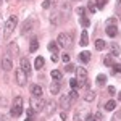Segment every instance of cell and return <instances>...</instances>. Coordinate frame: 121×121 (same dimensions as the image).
<instances>
[{"mask_svg": "<svg viewBox=\"0 0 121 121\" xmlns=\"http://www.w3.org/2000/svg\"><path fill=\"white\" fill-rule=\"evenodd\" d=\"M21 113H23V99H21V97H16L15 102H13L11 110H10V115H11L13 118H18Z\"/></svg>", "mask_w": 121, "mask_h": 121, "instance_id": "cell-1", "label": "cell"}, {"mask_svg": "<svg viewBox=\"0 0 121 121\" xmlns=\"http://www.w3.org/2000/svg\"><path fill=\"white\" fill-rule=\"evenodd\" d=\"M76 79L79 82V87H87V71H86V68L79 66L76 69Z\"/></svg>", "mask_w": 121, "mask_h": 121, "instance_id": "cell-2", "label": "cell"}, {"mask_svg": "<svg viewBox=\"0 0 121 121\" xmlns=\"http://www.w3.org/2000/svg\"><path fill=\"white\" fill-rule=\"evenodd\" d=\"M16 24H18V18L16 16H10L7 21H5V28H3V34L5 36H10L13 31H15V28H16Z\"/></svg>", "mask_w": 121, "mask_h": 121, "instance_id": "cell-3", "label": "cell"}, {"mask_svg": "<svg viewBox=\"0 0 121 121\" xmlns=\"http://www.w3.org/2000/svg\"><path fill=\"white\" fill-rule=\"evenodd\" d=\"M56 44H60L61 47H69L71 44H73V36H71L69 32H61V34L58 36Z\"/></svg>", "mask_w": 121, "mask_h": 121, "instance_id": "cell-4", "label": "cell"}, {"mask_svg": "<svg viewBox=\"0 0 121 121\" xmlns=\"http://www.w3.org/2000/svg\"><path fill=\"white\" fill-rule=\"evenodd\" d=\"M47 103L40 99V97H34L32 100H31V108L34 110V112H39V110H42V108H45Z\"/></svg>", "mask_w": 121, "mask_h": 121, "instance_id": "cell-5", "label": "cell"}, {"mask_svg": "<svg viewBox=\"0 0 121 121\" xmlns=\"http://www.w3.org/2000/svg\"><path fill=\"white\" fill-rule=\"evenodd\" d=\"M15 76H16V82H18L19 86H24V84L28 82V74H26L21 68H19V69H16Z\"/></svg>", "mask_w": 121, "mask_h": 121, "instance_id": "cell-6", "label": "cell"}, {"mask_svg": "<svg viewBox=\"0 0 121 121\" xmlns=\"http://www.w3.org/2000/svg\"><path fill=\"white\" fill-rule=\"evenodd\" d=\"M2 68H3L5 71H10V69H13V63H11L10 56H3V60H2Z\"/></svg>", "mask_w": 121, "mask_h": 121, "instance_id": "cell-7", "label": "cell"}, {"mask_svg": "<svg viewBox=\"0 0 121 121\" xmlns=\"http://www.w3.org/2000/svg\"><path fill=\"white\" fill-rule=\"evenodd\" d=\"M21 69L29 76V73H31V63H29L28 58H21Z\"/></svg>", "mask_w": 121, "mask_h": 121, "instance_id": "cell-8", "label": "cell"}, {"mask_svg": "<svg viewBox=\"0 0 121 121\" xmlns=\"http://www.w3.org/2000/svg\"><path fill=\"white\" fill-rule=\"evenodd\" d=\"M31 94L34 95V97H42V87L39 86V84H34V86H31Z\"/></svg>", "mask_w": 121, "mask_h": 121, "instance_id": "cell-9", "label": "cell"}, {"mask_svg": "<svg viewBox=\"0 0 121 121\" xmlns=\"http://www.w3.org/2000/svg\"><path fill=\"white\" fill-rule=\"evenodd\" d=\"M71 100H73V99H71V95H69V94H68V95H63V97H61V107H63V108H68V107H69V105H71Z\"/></svg>", "mask_w": 121, "mask_h": 121, "instance_id": "cell-10", "label": "cell"}, {"mask_svg": "<svg viewBox=\"0 0 121 121\" xmlns=\"http://www.w3.org/2000/svg\"><path fill=\"white\" fill-rule=\"evenodd\" d=\"M110 52H112L113 56H118V55H120V52H121L120 45H118V44H115V42H112V44H110Z\"/></svg>", "mask_w": 121, "mask_h": 121, "instance_id": "cell-11", "label": "cell"}, {"mask_svg": "<svg viewBox=\"0 0 121 121\" xmlns=\"http://www.w3.org/2000/svg\"><path fill=\"white\" fill-rule=\"evenodd\" d=\"M87 44H89V36H87V31H82V32H81V42H79V45L86 47Z\"/></svg>", "mask_w": 121, "mask_h": 121, "instance_id": "cell-12", "label": "cell"}, {"mask_svg": "<svg viewBox=\"0 0 121 121\" xmlns=\"http://www.w3.org/2000/svg\"><path fill=\"white\" fill-rule=\"evenodd\" d=\"M107 34H108L110 37H116V34H118V28H116V26H107Z\"/></svg>", "mask_w": 121, "mask_h": 121, "instance_id": "cell-13", "label": "cell"}, {"mask_svg": "<svg viewBox=\"0 0 121 121\" xmlns=\"http://www.w3.org/2000/svg\"><path fill=\"white\" fill-rule=\"evenodd\" d=\"M79 60H81L82 63H89V61H91V53H89V52H81V53H79Z\"/></svg>", "mask_w": 121, "mask_h": 121, "instance_id": "cell-14", "label": "cell"}, {"mask_svg": "<svg viewBox=\"0 0 121 121\" xmlns=\"http://www.w3.org/2000/svg\"><path fill=\"white\" fill-rule=\"evenodd\" d=\"M94 99H95V92L94 91H87V92L84 94V100L86 102H92Z\"/></svg>", "mask_w": 121, "mask_h": 121, "instance_id": "cell-15", "label": "cell"}, {"mask_svg": "<svg viewBox=\"0 0 121 121\" xmlns=\"http://www.w3.org/2000/svg\"><path fill=\"white\" fill-rule=\"evenodd\" d=\"M115 108H116V102L115 100H108V102L105 103V110L107 112H113Z\"/></svg>", "mask_w": 121, "mask_h": 121, "instance_id": "cell-16", "label": "cell"}, {"mask_svg": "<svg viewBox=\"0 0 121 121\" xmlns=\"http://www.w3.org/2000/svg\"><path fill=\"white\" fill-rule=\"evenodd\" d=\"M105 45H107V42H105V40H102V39L95 40V48H97L99 52H102L103 48H105Z\"/></svg>", "mask_w": 121, "mask_h": 121, "instance_id": "cell-17", "label": "cell"}, {"mask_svg": "<svg viewBox=\"0 0 121 121\" xmlns=\"http://www.w3.org/2000/svg\"><path fill=\"white\" fill-rule=\"evenodd\" d=\"M44 65H45V60H44L42 56H37V58H36V63H34L36 69H40V68H42Z\"/></svg>", "mask_w": 121, "mask_h": 121, "instance_id": "cell-18", "label": "cell"}, {"mask_svg": "<svg viewBox=\"0 0 121 121\" xmlns=\"http://www.w3.org/2000/svg\"><path fill=\"white\" fill-rule=\"evenodd\" d=\"M50 74H52V79H53V81H56V82L61 79V73H60L58 69H52V73H50Z\"/></svg>", "mask_w": 121, "mask_h": 121, "instance_id": "cell-19", "label": "cell"}, {"mask_svg": "<svg viewBox=\"0 0 121 121\" xmlns=\"http://www.w3.org/2000/svg\"><path fill=\"white\" fill-rule=\"evenodd\" d=\"M47 48H48L52 53H58V45H56V42H53V40H52V42L47 45Z\"/></svg>", "mask_w": 121, "mask_h": 121, "instance_id": "cell-20", "label": "cell"}, {"mask_svg": "<svg viewBox=\"0 0 121 121\" xmlns=\"http://www.w3.org/2000/svg\"><path fill=\"white\" fill-rule=\"evenodd\" d=\"M50 92H52V95H56V94L60 92V84L53 82L52 86H50Z\"/></svg>", "mask_w": 121, "mask_h": 121, "instance_id": "cell-21", "label": "cell"}, {"mask_svg": "<svg viewBox=\"0 0 121 121\" xmlns=\"http://www.w3.org/2000/svg\"><path fill=\"white\" fill-rule=\"evenodd\" d=\"M103 63H105V66H113L115 63H113V55H108L103 58Z\"/></svg>", "mask_w": 121, "mask_h": 121, "instance_id": "cell-22", "label": "cell"}, {"mask_svg": "<svg viewBox=\"0 0 121 121\" xmlns=\"http://www.w3.org/2000/svg\"><path fill=\"white\" fill-rule=\"evenodd\" d=\"M45 108H47V110H45V113H47V115H50L52 112H55V103L48 102V103L45 105Z\"/></svg>", "mask_w": 121, "mask_h": 121, "instance_id": "cell-23", "label": "cell"}, {"mask_svg": "<svg viewBox=\"0 0 121 121\" xmlns=\"http://www.w3.org/2000/svg\"><path fill=\"white\" fill-rule=\"evenodd\" d=\"M37 48H39V42L36 40V39H34V40L31 42V47H29V52H32V53H34V52H36Z\"/></svg>", "mask_w": 121, "mask_h": 121, "instance_id": "cell-24", "label": "cell"}, {"mask_svg": "<svg viewBox=\"0 0 121 121\" xmlns=\"http://www.w3.org/2000/svg\"><path fill=\"white\" fill-rule=\"evenodd\" d=\"M105 82H107V76H105V74H99V76H97V84L102 86V84H105Z\"/></svg>", "mask_w": 121, "mask_h": 121, "instance_id": "cell-25", "label": "cell"}, {"mask_svg": "<svg viewBox=\"0 0 121 121\" xmlns=\"http://www.w3.org/2000/svg\"><path fill=\"white\" fill-rule=\"evenodd\" d=\"M10 52H11V53H15V55H16V53H18V45H16V44H15V42H11V44H10Z\"/></svg>", "mask_w": 121, "mask_h": 121, "instance_id": "cell-26", "label": "cell"}, {"mask_svg": "<svg viewBox=\"0 0 121 121\" xmlns=\"http://www.w3.org/2000/svg\"><path fill=\"white\" fill-rule=\"evenodd\" d=\"M69 86H71V89H78L79 87V82H78V79H69Z\"/></svg>", "mask_w": 121, "mask_h": 121, "instance_id": "cell-27", "label": "cell"}, {"mask_svg": "<svg viewBox=\"0 0 121 121\" xmlns=\"http://www.w3.org/2000/svg\"><path fill=\"white\" fill-rule=\"evenodd\" d=\"M81 24H82L84 28H89V26H91V19H87L84 16V18H81Z\"/></svg>", "mask_w": 121, "mask_h": 121, "instance_id": "cell-28", "label": "cell"}, {"mask_svg": "<svg viewBox=\"0 0 121 121\" xmlns=\"http://www.w3.org/2000/svg\"><path fill=\"white\" fill-rule=\"evenodd\" d=\"M112 68H113V73H115V74H116V73H121V63H115Z\"/></svg>", "mask_w": 121, "mask_h": 121, "instance_id": "cell-29", "label": "cell"}, {"mask_svg": "<svg viewBox=\"0 0 121 121\" xmlns=\"http://www.w3.org/2000/svg\"><path fill=\"white\" fill-rule=\"evenodd\" d=\"M107 2H108V0H97L95 5H97V8H103V7L107 5Z\"/></svg>", "mask_w": 121, "mask_h": 121, "instance_id": "cell-30", "label": "cell"}, {"mask_svg": "<svg viewBox=\"0 0 121 121\" xmlns=\"http://www.w3.org/2000/svg\"><path fill=\"white\" fill-rule=\"evenodd\" d=\"M31 24H32V23H31V21H26V23H24V26H23V34H24V32H28L29 29H31Z\"/></svg>", "mask_w": 121, "mask_h": 121, "instance_id": "cell-31", "label": "cell"}, {"mask_svg": "<svg viewBox=\"0 0 121 121\" xmlns=\"http://www.w3.org/2000/svg\"><path fill=\"white\" fill-rule=\"evenodd\" d=\"M76 13L81 16V18H84V15H86V8H82V7H79V8L76 10Z\"/></svg>", "mask_w": 121, "mask_h": 121, "instance_id": "cell-32", "label": "cell"}, {"mask_svg": "<svg viewBox=\"0 0 121 121\" xmlns=\"http://www.w3.org/2000/svg\"><path fill=\"white\" fill-rule=\"evenodd\" d=\"M94 5H95V3H92V2H91V3H89V7H87V10H89L92 15L95 13V11H97V7H94Z\"/></svg>", "mask_w": 121, "mask_h": 121, "instance_id": "cell-33", "label": "cell"}, {"mask_svg": "<svg viewBox=\"0 0 121 121\" xmlns=\"http://www.w3.org/2000/svg\"><path fill=\"white\" fill-rule=\"evenodd\" d=\"M69 58H71V56L68 55V53H63V55H61V60L65 61V65H68V63H69Z\"/></svg>", "mask_w": 121, "mask_h": 121, "instance_id": "cell-34", "label": "cell"}, {"mask_svg": "<svg viewBox=\"0 0 121 121\" xmlns=\"http://www.w3.org/2000/svg\"><path fill=\"white\" fill-rule=\"evenodd\" d=\"M74 69H76V68L71 65V63H68V65H66V71H68V73H73Z\"/></svg>", "mask_w": 121, "mask_h": 121, "instance_id": "cell-35", "label": "cell"}, {"mask_svg": "<svg viewBox=\"0 0 121 121\" xmlns=\"http://www.w3.org/2000/svg\"><path fill=\"white\" fill-rule=\"evenodd\" d=\"M50 5H52V3H50V2H48V0H45V2H42V8H44V10L50 8Z\"/></svg>", "mask_w": 121, "mask_h": 121, "instance_id": "cell-36", "label": "cell"}, {"mask_svg": "<svg viewBox=\"0 0 121 121\" xmlns=\"http://www.w3.org/2000/svg\"><path fill=\"white\" fill-rule=\"evenodd\" d=\"M69 95H71V99H73V100H74L76 97H78V92H76V89H73V91H71V92H69Z\"/></svg>", "mask_w": 121, "mask_h": 121, "instance_id": "cell-37", "label": "cell"}, {"mask_svg": "<svg viewBox=\"0 0 121 121\" xmlns=\"http://www.w3.org/2000/svg\"><path fill=\"white\" fill-rule=\"evenodd\" d=\"M113 121H121V112L118 113V115H115V116H113Z\"/></svg>", "mask_w": 121, "mask_h": 121, "instance_id": "cell-38", "label": "cell"}, {"mask_svg": "<svg viewBox=\"0 0 121 121\" xmlns=\"http://www.w3.org/2000/svg\"><path fill=\"white\" fill-rule=\"evenodd\" d=\"M50 58H52V61H53V63H55V61H58V55H56V53H53Z\"/></svg>", "mask_w": 121, "mask_h": 121, "instance_id": "cell-39", "label": "cell"}, {"mask_svg": "<svg viewBox=\"0 0 121 121\" xmlns=\"http://www.w3.org/2000/svg\"><path fill=\"white\" fill-rule=\"evenodd\" d=\"M32 115H34V110H32V108H28V116L32 118Z\"/></svg>", "mask_w": 121, "mask_h": 121, "instance_id": "cell-40", "label": "cell"}, {"mask_svg": "<svg viewBox=\"0 0 121 121\" xmlns=\"http://www.w3.org/2000/svg\"><path fill=\"white\" fill-rule=\"evenodd\" d=\"M108 92H110V94H115V92H116V89H115L113 86H110V87H108Z\"/></svg>", "mask_w": 121, "mask_h": 121, "instance_id": "cell-41", "label": "cell"}, {"mask_svg": "<svg viewBox=\"0 0 121 121\" xmlns=\"http://www.w3.org/2000/svg\"><path fill=\"white\" fill-rule=\"evenodd\" d=\"M60 118H61V120H66V113L63 112V113H61V115H60Z\"/></svg>", "mask_w": 121, "mask_h": 121, "instance_id": "cell-42", "label": "cell"}, {"mask_svg": "<svg viewBox=\"0 0 121 121\" xmlns=\"http://www.w3.org/2000/svg\"><path fill=\"white\" fill-rule=\"evenodd\" d=\"M48 2H50L52 5H55V3H56V2H58V0H48Z\"/></svg>", "mask_w": 121, "mask_h": 121, "instance_id": "cell-43", "label": "cell"}, {"mask_svg": "<svg viewBox=\"0 0 121 121\" xmlns=\"http://www.w3.org/2000/svg\"><path fill=\"white\" fill-rule=\"evenodd\" d=\"M118 100H121V92H120V94H118Z\"/></svg>", "mask_w": 121, "mask_h": 121, "instance_id": "cell-44", "label": "cell"}, {"mask_svg": "<svg viewBox=\"0 0 121 121\" xmlns=\"http://www.w3.org/2000/svg\"><path fill=\"white\" fill-rule=\"evenodd\" d=\"M26 121H32V118H26Z\"/></svg>", "mask_w": 121, "mask_h": 121, "instance_id": "cell-45", "label": "cell"}, {"mask_svg": "<svg viewBox=\"0 0 121 121\" xmlns=\"http://www.w3.org/2000/svg\"><path fill=\"white\" fill-rule=\"evenodd\" d=\"M118 5H120V8H121V0H120V3H118Z\"/></svg>", "mask_w": 121, "mask_h": 121, "instance_id": "cell-46", "label": "cell"}, {"mask_svg": "<svg viewBox=\"0 0 121 121\" xmlns=\"http://www.w3.org/2000/svg\"><path fill=\"white\" fill-rule=\"evenodd\" d=\"M91 121H95V120H94V118H92V120H91Z\"/></svg>", "mask_w": 121, "mask_h": 121, "instance_id": "cell-47", "label": "cell"}, {"mask_svg": "<svg viewBox=\"0 0 121 121\" xmlns=\"http://www.w3.org/2000/svg\"><path fill=\"white\" fill-rule=\"evenodd\" d=\"M0 3H2V0H0Z\"/></svg>", "mask_w": 121, "mask_h": 121, "instance_id": "cell-48", "label": "cell"}]
</instances>
